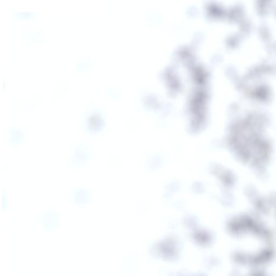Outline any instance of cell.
<instances>
[{
	"mask_svg": "<svg viewBox=\"0 0 276 276\" xmlns=\"http://www.w3.org/2000/svg\"><path fill=\"white\" fill-rule=\"evenodd\" d=\"M104 125V118L102 114L98 112L90 114L86 119L87 131L91 134H95L102 131Z\"/></svg>",
	"mask_w": 276,
	"mask_h": 276,
	"instance_id": "6da1fadb",
	"label": "cell"
},
{
	"mask_svg": "<svg viewBox=\"0 0 276 276\" xmlns=\"http://www.w3.org/2000/svg\"><path fill=\"white\" fill-rule=\"evenodd\" d=\"M39 220V223L44 229L52 230L57 228L59 216L56 210L49 209L44 211Z\"/></svg>",
	"mask_w": 276,
	"mask_h": 276,
	"instance_id": "7a4b0ae2",
	"label": "cell"
},
{
	"mask_svg": "<svg viewBox=\"0 0 276 276\" xmlns=\"http://www.w3.org/2000/svg\"><path fill=\"white\" fill-rule=\"evenodd\" d=\"M73 202L78 206L89 204L93 199L90 191L85 187H79L73 191L71 196Z\"/></svg>",
	"mask_w": 276,
	"mask_h": 276,
	"instance_id": "3957f363",
	"label": "cell"
},
{
	"mask_svg": "<svg viewBox=\"0 0 276 276\" xmlns=\"http://www.w3.org/2000/svg\"><path fill=\"white\" fill-rule=\"evenodd\" d=\"M3 211H6L8 207V198L7 196L6 190L5 189L3 190Z\"/></svg>",
	"mask_w": 276,
	"mask_h": 276,
	"instance_id": "277c9868",
	"label": "cell"
}]
</instances>
